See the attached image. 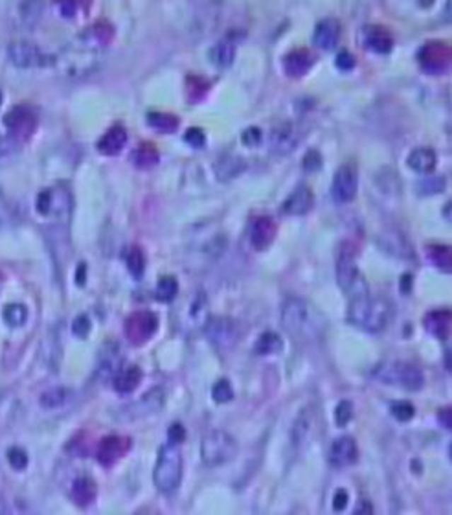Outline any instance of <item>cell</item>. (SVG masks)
I'll return each instance as SVG.
<instances>
[{
	"instance_id": "cell-1",
	"label": "cell",
	"mask_w": 452,
	"mask_h": 515,
	"mask_svg": "<svg viewBox=\"0 0 452 515\" xmlns=\"http://www.w3.org/2000/svg\"><path fill=\"white\" fill-rule=\"evenodd\" d=\"M346 317L359 329H364L368 333H379L388 326L392 306L384 298L366 295V297L349 300Z\"/></svg>"
},
{
	"instance_id": "cell-2",
	"label": "cell",
	"mask_w": 452,
	"mask_h": 515,
	"mask_svg": "<svg viewBox=\"0 0 452 515\" xmlns=\"http://www.w3.org/2000/svg\"><path fill=\"white\" fill-rule=\"evenodd\" d=\"M282 326L300 341H309L320 335V322L313 307L300 297L285 298L282 306Z\"/></svg>"
},
{
	"instance_id": "cell-3",
	"label": "cell",
	"mask_w": 452,
	"mask_h": 515,
	"mask_svg": "<svg viewBox=\"0 0 452 515\" xmlns=\"http://www.w3.org/2000/svg\"><path fill=\"white\" fill-rule=\"evenodd\" d=\"M355 256H357L355 247H353L352 243L344 242L342 245L338 247L337 280L340 289L349 297V300H355V298L370 295V288H368V282H366L364 274H362L361 269L357 267Z\"/></svg>"
},
{
	"instance_id": "cell-4",
	"label": "cell",
	"mask_w": 452,
	"mask_h": 515,
	"mask_svg": "<svg viewBox=\"0 0 452 515\" xmlns=\"http://www.w3.org/2000/svg\"><path fill=\"white\" fill-rule=\"evenodd\" d=\"M182 453L180 446L168 442L160 447L158 460H156L155 471H153V482L156 489L166 495L177 492L182 482Z\"/></svg>"
},
{
	"instance_id": "cell-5",
	"label": "cell",
	"mask_w": 452,
	"mask_h": 515,
	"mask_svg": "<svg viewBox=\"0 0 452 515\" xmlns=\"http://www.w3.org/2000/svg\"><path fill=\"white\" fill-rule=\"evenodd\" d=\"M101 52L94 50L91 46L83 45L78 39L69 45L64 50H61L59 57H55V63L59 64L61 72L70 78H81L88 76L100 67Z\"/></svg>"
},
{
	"instance_id": "cell-6",
	"label": "cell",
	"mask_w": 452,
	"mask_h": 515,
	"mask_svg": "<svg viewBox=\"0 0 452 515\" xmlns=\"http://www.w3.org/2000/svg\"><path fill=\"white\" fill-rule=\"evenodd\" d=\"M238 455V442L226 431H210L201 443V458L208 468H219Z\"/></svg>"
},
{
	"instance_id": "cell-7",
	"label": "cell",
	"mask_w": 452,
	"mask_h": 515,
	"mask_svg": "<svg viewBox=\"0 0 452 515\" xmlns=\"http://www.w3.org/2000/svg\"><path fill=\"white\" fill-rule=\"evenodd\" d=\"M375 375L386 385H399L407 390H419L425 383V375L417 366L402 361H388L377 366Z\"/></svg>"
},
{
	"instance_id": "cell-8",
	"label": "cell",
	"mask_w": 452,
	"mask_h": 515,
	"mask_svg": "<svg viewBox=\"0 0 452 515\" xmlns=\"http://www.w3.org/2000/svg\"><path fill=\"white\" fill-rule=\"evenodd\" d=\"M8 57L18 69H33V67H46L55 63V57H48L42 54L39 46L23 39L9 43Z\"/></svg>"
},
{
	"instance_id": "cell-9",
	"label": "cell",
	"mask_w": 452,
	"mask_h": 515,
	"mask_svg": "<svg viewBox=\"0 0 452 515\" xmlns=\"http://www.w3.org/2000/svg\"><path fill=\"white\" fill-rule=\"evenodd\" d=\"M156 328H158V319L153 311H137V313L129 315V319L125 320V335L133 344H144L155 335Z\"/></svg>"
},
{
	"instance_id": "cell-10",
	"label": "cell",
	"mask_w": 452,
	"mask_h": 515,
	"mask_svg": "<svg viewBox=\"0 0 452 515\" xmlns=\"http://www.w3.org/2000/svg\"><path fill=\"white\" fill-rule=\"evenodd\" d=\"M206 337L217 348H230L238 342V326L228 317H211L204 324Z\"/></svg>"
},
{
	"instance_id": "cell-11",
	"label": "cell",
	"mask_w": 452,
	"mask_h": 515,
	"mask_svg": "<svg viewBox=\"0 0 452 515\" xmlns=\"http://www.w3.org/2000/svg\"><path fill=\"white\" fill-rule=\"evenodd\" d=\"M417 60L429 72H441L451 63V46L445 41H427L417 52Z\"/></svg>"
},
{
	"instance_id": "cell-12",
	"label": "cell",
	"mask_w": 452,
	"mask_h": 515,
	"mask_svg": "<svg viewBox=\"0 0 452 515\" xmlns=\"http://www.w3.org/2000/svg\"><path fill=\"white\" fill-rule=\"evenodd\" d=\"M35 113L28 105H17L4 116V125L8 128L9 135L17 138L18 142H21V138L32 135L33 129H35Z\"/></svg>"
},
{
	"instance_id": "cell-13",
	"label": "cell",
	"mask_w": 452,
	"mask_h": 515,
	"mask_svg": "<svg viewBox=\"0 0 452 515\" xmlns=\"http://www.w3.org/2000/svg\"><path fill=\"white\" fill-rule=\"evenodd\" d=\"M359 188V175L353 164H342L337 169L331 184V193L338 203H349L355 199Z\"/></svg>"
},
{
	"instance_id": "cell-14",
	"label": "cell",
	"mask_w": 452,
	"mask_h": 515,
	"mask_svg": "<svg viewBox=\"0 0 452 515\" xmlns=\"http://www.w3.org/2000/svg\"><path fill=\"white\" fill-rule=\"evenodd\" d=\"M301 131L294 122H282L270 132V149L274 153H289L298 146Z\"/></svg>"
},
{
	"instance_id": "cell-15",
	"label": "cell",
	"mask_w": 452,
	"mask_h": 515,
	"mask_svg": "<svg viewBox=\"0 0 452 515\" xmlns=\"http://www.w3.org/2000/svg\"><path fill=\"white\" fill-rule=\"evenodd\" d=\"M112 35H115V28L110 26L107 21H98V23H94L92 26L85 28L76 39H78L79 43H83V45H87L91 46V48H94V50L101 52L103 50V46L112 39Z\"/></svg>"
},
{
	"instance_id": "cell-16",
	"label": "cell",
	"mask_w": 452,
	"mask_h": 515,
	"mask_svg": "<svg viewBox=\"0 0 452 515\" xmlns=\"http://www.w3.org/2000/svg\"><path fill=\"white\" fill-rule=\"evenodd\" d=\"M315 63V54L309 48H294L289 54L284 55V70L293 76V78H300L303 74L309 72V69Z\"/></svg>"
},
{
	"instance_id": "cell-17",
	"label": "cell",
	"mask_w": 452,
	"mask_h": 515,
	"mask_svg": "<svg viewBox=\"0 0 452 515\" xmlns=\"http://www.w3.org/2000/svg\"><path fill=\"white\" fill-rule=\"evenodd\" d=\"M357 442L352 436H340L329 449V462L335 468H346L357 460Z\"/></svg>"
},
{
	"instance_id": "cell-18",
	"label": "cell",
	"mask_w": 452,
	"mask_h": 515,
	"mask_svg": "<svg viewBox=\"0 0 452 515\" xmlns=\"http://www.w3.org/2000/svg\"><path fill=\"white\" fill-rule=\"evenodd\" d=\"M276 237V223L270 215H260L254 219L250 228V242L257 251H263Z\"/></svg>"
},
{
	"instance_id": "cell-19",
	"label": "cell",
	"mask_w": 452,
	"mask_h": 515,
	"mask_svg": "<svg viewBox=\"0 0 452 515\" xmlns=\"http://www.w3.org/2000/svg\"><path fill=\"white\" fill-rule=\"evenodd\" d=\"M122 370V356L116 342H109L100 351L98 359V375L101 379H115V375Z\"/></svg>"
},
{
	"instance_id": "cell-20",
	"label": "cell",
	"mask_w": 452,
	"mask_h": 515,
	"mask_svg": "<svg viewBox=\"0 0 452 515\" xmlns=\"http://www.w3.org/2000/svg\"><path fill=\"white\" fill-rule=\"evenodd\" d=\"M315 203V196L311 192V188L306 186V184H300L298 188H294V192L287 197L282 205V210L284 214L289 215H301L309 212L311 206Z\"/></svg>"
},
{
	"instance_id": "cell-21",
	"label": "cell",
	"mask_w": 452,
	"mask_h": 515,
	"mask_svg": "<svg viewBox=\"0 0 452 515\" xmlns=\"http://www.w3.org/2000/svg\"><path fill=\"white\" fill-rule=\"evenodd\" d=\"M340 37V23L335 17H324L320 18L315 26V33H313V41L320 46V48H333L338 43Z\"/></svg>"
},
{
	"instance_id": "cell-22",
	"label": "cell",
	"mask_w": 452,
	"mask_h": 515,
	"mask_svg": "<svg viewBox=\"0 0 452 515\" xmlns=\"http://www.w3.org/2000/svg\"><path fill=\"white\" fill-rule=\"evenodd\" d=\"M129 449V440L120 436H107L100 442L98 447V460L103 465L115 464L118 458L124 456V453Z\"/></svg>"
},
{
	"instance_id": "cell-23",
	"label": "cell",
	"mask_w": 452,
	"mask_h": 515,
	"mask_svg": "<svg viewBox=\"0 0 452 515\" xmlns=\"http://www.w3.org/2000/svg\"><path fill=\"white\" fill-rule=\"evenodd\" d=\"M164 405V392L160 388H153L151 392H147L146 396H142V400H138L137 403L129 407V418H142V416L155 414L162 409Z\"/></svg>"
},
{
	"instance_id": "cell-24",
	"label": "cell",
	"mask_w": 452,
	"mask_h": 515,
	"mask_svg": "<svg viewBox=\"0 0 452 515\" xmlns=\"http://www.w3.org/2000/svg\"><path fill=\"white\" fill-rule=\"evenodd\" d=\"M125 142H127V131L122 123H115L112 128H109L101 135L96 146L105 155H116L125 146Z\"/></svg>"
},
{
	"instance_id": "cell-25",
	"label": "cell",
	"mask_w": 452,
	"mask_h": 515,
	"mask_svg": "<svg viewBox=\"0 0 452 515\" xmlns=\"http://www.w3.org/2000/svg\"><path fill=\"white\" fill-rule=\"evenodd\" d=\"M247 168V160L239 157L238 153H224L219 157V160L215 162V175L221 181H228V179L238 177L245 171Z\"/></svg>"
},
{
	"instance_id": "cell-26",
	"label": "cell",
	"mask_w": 452,
	"mask_h": 515,
	"mask_svg": "<svg viewBox=\"0 0 452 515\" xmlns=\"http://www.w3.org/2000/svg\"><path fill=\"white\" fill-rule=\"evenodd\" d=\"M364 39L366 45L370 46L371 50L381 52V54H386V52L392 50L393 46V37L390 33L388 28L379 26V24H371L364 30Z\"/></svg>"
},
{
	"instance_id": "cell-27",
	"label": "cell",
	"mask_w": 452,
	"mask_h": 515,
	"mask_svg": "<svg viewBox=\"0 0 452 515\" xmlns=\"http://www.w3.org/2000/svg\"><path fill=\"white\" fill-rule=\"evenodd\" d=\"M407 162L412 169H416L417 174H429L436 168L438 155L432 147H416V149L410 151Z\"/></svg>"
},
{
	"instance_id": "cell-28",
	"label": "cell",
	"mask_w": 452,
	"mask_h": 515,
	"mask_svg": "<svg viewBox=\"0 0 452 515\" xmlns=\"http://www.w3.org/2000/svg\"><path fill=\"white\" fill-rule=\"evenodd\" d=\"M142 381V370L138 368L137 365L125 366L115 375L112 383H115L116 392L120 394H131L133 390H137V387Z\"/></svg>"
},
{
	"instance_id": "cell-29",
	"label": "cell",
	"mask_w": 452,
	"mask_h": 515,
	"mask_svg": "<svg viewBox=\"0 0 452 515\" xmlns=\"http://www.w3.org/2000/svg\"><path fill=\"white\" fill-rule=\"evenodd\" d=\"M425 326L432 335L445 341L451 333V311L448 310H434L425 317Z\"/></svg>"
},
{
	"instance_id": "cell-30",
	"label": "cell",
	"mask_w": 452,
	"mask_h": 515,
	"mask_svg": "<svg viewBox=\"0 0 452 515\" xmlns=\"http://www.w3.org/2000/svg\"><path fill=\"white\" fill-rule=\"evenodd\" d=\"M187 320L204 328L208 320V298L202 291H197L187 304Z\"/></svg>"
},
{
	"instance_id": "cell-31",
	"label": "cell",
	"mask_w": 452,
	"mask_h": 515,
	"mask_svg": "<svg viewBox=\"0 0 452 515\" xmlns=\"http://www.w3.org/2000/svg\"><path fill=\"white\" fill-rule=\"evenodd\" d=\"M282 350H284V341L274 332L261 333L254 344V351L257 356H274V353H282Z\"/></svg>"
},
{
	"instance_id": "cell-32",
	"label": "cell",
	"mask_w": 452,
	"mask_h": 515,
	"mask_svg": "<svg viewBox=\"0 0 452 515\" xmlns=\"http://www.w3.org/2000/svg\"><path fill=\"white\" fill-rule=\"evenodd\" d=\"M72 499L79 506H87L96 499V484L88 477H81L72 484Z\"/></svg>"
},
{
	"instance_id": "cell-33",
	"label": "cell",
	"mask_w": 452,
	"mask_h": 515,
	"mask_svg": "<svg viewBox=\"0 0 452 515\" xmlns=\"http://www.w3.org/2000/svg\"><path fill=\"white\" fill-rule=\"evenodd\" d=\"M233 57H236V45H233L232 39H221L210 48L211 63L219 64V67L232 64Z\"/></svg>"
},
{
	"instance_id": "cell-34",
	"label": "cell",
	"mask_w": 452,
	"mask_h": 515,
	"mask_svg": "<svg viewBox=\"0 0 452 515\" xmlns=\"http://www.w3.org/2000/svg\"><path fill=\"white\" fill-rule=\"evenodd\" d=\"M158 149H156L155 144H151V142H142V144H138L137 149L133 151V159L134 164L138 168H151V166H155L158 162Z\"/></svg>"
},
{
	"instance_id": "cell-35",
	"label": "cell",
	"mask_w": 452,
	"mask_h": 515,
	"mask_svg": "<svg viewBox=\"0 0 452 515\" xmlns=\"http://www.w3.org/2000/svg\"><path fill=\"white\" fill-rule=\"evenodd\" d=\"M147 123L160 132H171L178 128V118L175 114L164 113V111H151L147 114Z\"/></svg>"
},
{
	"instance_id": "cell-36",
	"label": "cell",
	"mask_w": 452,
	"mask_h": 515,
	"mask_svg": "<svg viewBox=\"0 0 452 515\" xmlns=\"http://www.w3.org/2000/svg\"><path fill=\"white\" fill-rule=\"evenodd\" d=\"M125 264H127V269L131 271L133 276H142L144 269H146V254H144L142 247H129L125 251Z\"/></svg>"
},
{
	"instance_id": "cell-37",
	"label": "cell",
	"mask_w": 452,
	"mask_h": 515,
	"mask_svg": "<svg viewBox=\"0 0 452 515\" xmlns=\"http://www.w3.org/2000/svg\"><path fill=\"white\" fill-rule=\"evenodd\" d=\"M429 258L432 264H436L441 269H451V247L444 245V243H430L427 247Z\"/></svg>"
},
{
	"instance_id": "cell-38",
	"label": "cell",
	"mask_w": 452,
	"mask_h": 515,
	"mask_svg": "<svg viewBox=\"0 0 452 515\" xmlns=\"http://www.w3.org/2000/svg\"><path fill=\"white\" fill-rule=\"evenodd\" d=\"M177 293H178V282L175 276H162V278L158 280V283H156V289H155V295L158 300L162 302H169V300H173L175 297H177Z\"/></svg>"
},
{
	"instance_id": "cell-39",
	"label": "cell",
	"mask_w": 452,
	"mask_h": 515,
	"mask_svg": "<svg viewBox=\"0 0 452 515\" xmlns=\"http://www.w3.org/2000/svg\"><path fill=\"white\" fill-rule=\"evenodd\" d=\"M2 317H4V320L9 324V326L18 328V326H23V324L28 320V310L26 306H23V304L13 302V304H8V306L4 307Z\"/></svg>"
},
{
	"instance_id": "cell-40",
	"label": "cell",
	"mask_w": 452,
	"mask_h": 515,
	"mask_svg": "<svg viewBox=\"0 0 452 515\" xmlns=\"http://www.w3.org/2000/svg\"><path fill=\"white\" fill-rule=\"evenodd\" d=\"M41 9H42L41 4L26 2V4L18 6V13H21L18 17H21V21H23L24 24L32 26V24H35L37 21H39V17H41Z\"/></svg>"
},
{
	"instance_id": "cell-41",
	"label": "cell",
	"mask_w": 452,
	"mask_h": 515,
	"mask_svg": "<svg viewBox=\"0 0 452 515\" xmlns=\"http://www.w3.org/2000/svg\"><path fill=\"white\" fill-rule=\"evenodd\" d=\"M66 402V390L64 388H52L41 396V405L45 409H57Z\"/></svg>"
},
{
	"instance_id": "cell-42",
	"label": "cell",
	"mask_w": 452,
	"mask_h": 515,
	"mask_svg": "<svg viewBox=\"0 0 452 515\" xmlns=\"http://www.w3.org/2000/svg\"><path fill=\"white\" fill-rule=\"evenodd\" d=\"M211 396H214V400L217 403H228L233 397L232 385H230L226 379H219V381L211 387Z\"/></svg>"
},
{
	"instance_id": "cell-43",
	"label": "cell",
	"mask_w": 452,
	"mask_h": 515,
	"mask_svg": "<svg viewBox=\"0 0 452 515\" xmlns=\"http://www.w3.org/2000/svg\"><path fill=\"white\" fill-rule=\"evenodd\" d=\"M8 462L9 465L17 471H23L26 470L28 465V455L24 449L21 447H9L8 449Z\"/></svg>"
},
{
	"instance_id": "cell-44",
	"label": "cell",
	"mask_w": 452,
	"mask_h": 515,
	"mask_svg": "<svg viewBox=\"0 0 452 515\" xmlns=\"http://www.w3.org/2000/svg\"><path fill=\"white\" fill-rule=\"evenodd\" d=\"M392 414L393 418H398L399 421H408V419L414 418V414H416V409H414V405L408 402H395L392 403Z\"/></svg>"
},
{
	"instance_id": "cell-45",
	"label": "cell",
	"mask_w": 452,
	"mask_h": 515,
	"mask_svg": "<svg viewBox=\"0 0 452 515\" xmlns=\"http://www.w3.org/2000/svg\"><path fill=\"white\" fill-rule=\"evenodd\" d=\"M353 418V405L352 402H340L335 409V419H337L338 427H344V425L349 424V419Z\"/></svg>"
},
{
	"instance_id": "cell-46",
	"label": "cell",
	"mask_w": 452,
	"mask_h": 515,
	"mask_svg": "<svg viewBox=\"0 0 452 515\" xmlns=\"http://www.w3.org/2000/svg\"><path fill=\"white\" fill-rule=\"evenodd\" d=\"M52 205H54V190H42L39 196H37V212L42 215H50Z\"/></svg>"
},
{
	"instance_id": "cell-47",
	"label": "cell",
	"mask_w": 452,
	"mask_h": 515,
	"mask_svg": "<svg viewBox=\"0 0 452 515\" xmlns=\"http://www.w3.org/2000/svg\"><path fill=\"white\" fill-rule=\"evenodd\" d=\"M92 329V322L91 319H88L87 315H78L76 317V320H74L72 324V333L76 335V337H88V333H91Z\"/></svg>"
},
{
	"instance_id": "cell-48",
	"label": "cell",
	"mask_w": 452,
	"mask_h": 515,
	"mask_svg": "<svg viewBox=\"0 0 452 515\" xmlns=\"http://www.w3.org/2000/svg\"><path fill=\"white\" fill-rule=\"evenodd\" d=\"M184 140L193 147H201L204 146L206 135L201 128H190L186 132H184Z\"/></svg>"
},
{
	"instance_id": "cell-49",
	"label": "cell",
	"mask_w": 452,
	"mask_h": 515,
	"mask_svg": "<svg viewBox=\"0 0 452 515\" xmlns=\"http://www.w3.org/2000/svg\"><path fill=\"white\" fill-rule=\"evenodd\" d=\"M335 63H337V67L340 70H352L353 67H355L357 60H355V55L347 50V48H342V50L337 54V60H335Z\"/></svg>"
},
{
	"instance_id": "cell-50",
	"label": "cell",
	"mask_w": 452,
	"mask_h": 515,
	"mask_svg": "<svg viewBox=\"0 0 452 515\" xmlns=\"http://www.w3.org/2000/svg\"><path fill=\"white\" fill-rule=\"evenodd\" d=\"M301 166H303V169H307V171H315V169H318L320 166H322V155H320L316 149L307 151V155L303 157V160H301Z\"/></svg>"
},
{
	"instance_id": "cell-51",
	"label": "cell",
	"mask_w": 452,
	"mask_h": 515,
	"mask_svg": "<svg viewBox=\"0 0 452 515\" xmlns=\"http://www.w3.org/2000/svg\"><path fill=\"white\" fill-rule=\"evenodd\" d=\"M17 147H18L17 138L11 137L9 132H8V135H2V137H0V159L8 157L9 153H13Z\"/></svg>"
},
{
	"instance_id": "cell-52",
	"label": "cell",
	"mask_w": 452,
	"mask_h": 515,
	"mask_svg": "<svg viewBox=\"0 0 452 515\" xmlns=\"http://www.w3.org/2000/svg\"><path fill=\"white\" fill-rule=\"evenodd\" d=\"M241 140L250 147L256 146V144H260V140H261V129L256 128V125H250V128H247L245 131H243Z\"/></svg>"
},
{
	"instance_id": "cell-53",
	"label": "cell",
	"mask_w": 452,
	"mask_h": 515,
	"mask_svg": "<svg viewBox=\"0 0 452 515\" xmlns=\"http://www.w3.org/2000/svg\"><path fill=\"white\" fill-rule=\"evenodd\" d=\"M168 436H169V442L180 446V443L184 442V438H186V431H184V427L180 424H173V425H169Z\"/></svg>"
},
{
	"instance_id": "cell-54",
	"label": "cell",
	"mask_w": 452,
	"mask_h": 515,
	"mask_svg": "<svg viewBox=\"0 0 452 515\" xmlns=\"http://www.w3.org/2000/svg\"><path fill=\"white\" fill-rule=\"evenodd\" d=\"M347 501H349V495H347L346 489H338L333 497V510L342 511L347 506Z\"/></svg>"
},
{
	"instance_id": "cell-55",
	"label": "cell",
	"mask_w": 452,
	"mask_h": 515,
	"mask_svg": "<svg viewBox=\"0 0 452 515\" xmlns=\"http://www.w3.org/2000/svg\"><path fill=\"white\" fill-rule=\"evenodd\" d=\"M85 278H87V265L79 264L78 271H76V282H78V285H83Z\"/></svg>"
},
{
	"instance_id": "cell-56",
	"label": "cell",
	"mask_w": 452,
	"mask_h": 515,
	"mask_svg": "<svg viewBox=\"0 0 452 515\" xmlns=\"http://www.w3.org/2000/svg\"><path fill=\"white\" fill-rule=\"evenodd\" d=\"M353 515H373V508H371L370 502H362Z\"/></svg>"
},
{
	"instance_id": "cell-57",
	"label": "cell",
	"mask_w": 452,
	"mask_h": 515,
	"mask_svg": "<svg viewBox=\"0 0 452 515\" xmlns=\"http://www.w3.org/2000/svg\"><path fill=\"white\" fill-rule=\"evenodd\" d=\"M439 418H441V421H444V427L445 429H451V425H452L451 409H444V411L439 412Z\"/></svg>"
},
{
	"instance_id": "cell-58",
	"label": "cell",
	"mask_w": 452,
	"mask_h": 515,
	"mask_svg": "<svg viewBox=\"0 0 452 515\" xmlns=\"http://www.w3.org/2000/svg\"><path fill=\"white\" fill-rule=\"evenodd\" d=\"M61 11H63L64 17H72L74 11H76V4L74 2H64V4H61Z\"/></svg>"
},
{
	"instance_id": "cell-59",
	"label": "cell",
	"mask_w": 452,
	"mask_h": 515,
	"mask_svg": "<svg viewBox=\"0 0 452 515\" xmlns=\"http://www.w3.org/2000/svg\"><path fill=\"white\" fill-rule=\"evenodd\" d=\"M412 285V274H402L401 276V291H410Z\"/></svg>"
},
{
	"instance_id": "cell-60",
	"label": "cell",
	"mask_w": 452,
	"mask_h": 515,
	"mask_svg": "<svg viewBox=\"0 0 452 515\" xmlns=\"http://www.w3.org/2000/svg\"><path fill=\"white\" fill-rule=\"evenodd\" d=\"M0 515H9V508L4 502V499H0Z\"/></svg>"
},
{
	"instance_id": "cell-61",
	"label": "cell",
	"mask_w": 452,
	"mask_h": 515,
	"mask_svg": "<svg viewBox=\"0 0 452 515\" xmlns=\"http://www.w3.org/2000/svg\"><path fill=\"white\" fill-rule=\"evenodd\" d=\"M0 103H2V91H0Z\"/></svg>"
}]
</instances>
